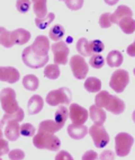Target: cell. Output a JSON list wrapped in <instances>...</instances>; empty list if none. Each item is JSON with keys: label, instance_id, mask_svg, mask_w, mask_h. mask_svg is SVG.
I'll list each match as a JSON object with an SVG mask.
<instances>
[{"label": "cell", "instance_id": "cell-35", "mask_svg": "<svg viewBox=\"0 0 135 160\" xmlns=\"http://www.w3.org/2000/svg\"><path fill=\"white\" fill-rule=\"evenodd\" d=\"M35 128L29 123H24L23 125H20V134L24 137H34L35 135Z\"/></svg>", "mask_w": 135, "mask_h": 160}, {"label": "cell", "instance_id": "cell-13", "mask_svg": "<svg viewBox=\"0 0 135 160\" xmlns=\"http://www.w3.org/2000/svg\"><path fill=\"white\" fill-rule=\"evenodd\" d=\"M88 133V129L84 124H70L68 125V134L75 140H81Z\"/></svg>", "mask_w": 135, "mask_h": 160}, {"label": "cell", "instance_id": "cell-1", "mask_svg": "<svg viewBox=\"0 0 135 160\" xmlns=\"http://www.w3.org/2000/svg\"><path fill=\"white\" fill-rule=\"evenodd\" d=\"M33 144L37 149H47L51 151H58L60 149L61 141L56 135H54V133L38 131L37 134L34 135Z\"/></svg>", "mask_w": 135, "mask_h": 160}, {"label": "cell", "instance_id": "cell-25", "mask_svg": "<svg viewBox=\"0 0 135 160\" xmlns=\"http://www.w3.org/2000/svg\"><path fill=\"white\" fill-rule=\"evenodd\" d=\"M119 28L125 34H132L135 32V20L132 17H125L118 23Z\"/></svg>", "mask_w": 135, "mask_h": 160}, {"label": "cell", "instance_id": "cell-20", "mask_svg": "<svg viewBox=\"0 0 135 160\" xmlns=\"http://www.w3.org/2000/svg\"><path fill=\"white\" fill-rule=\"evenodd\" d=\"M123 60H124L123 54H122L119 51H116V50L110 51L106 58L107 64L109 67H112V68H117V67H119L122 63H123Z\"/></svg>", "mask_w": 135, "mask_h": 160}, {"label": "cell", "instance_id": "cell-15", "mask_svg": "<svg viewBox=\"0 0 135 160\" xmlns=\"http://www.w3.org/2000/svg\"><path fill=\"white\" fill-rule=\"evenodd\" d=\"M105 108L115 115L122 114L125 111V103L121 98H118L117 96H110L109 102H108V104H107Z\"/></svg>", "mask_w": 135, "mask_h": 160}, {"label": "cell", "instance_id": "cell-48", "mask_svg": "<svg viewBox=\"0 0 135 160\" xmlns=\"http://www.w3.org/2000/svg\"><path fill=\"white\" fill-rule=\"evenodd\" d=\"M132 117H133V121H134V123H135V111L133 112V114H132Z\"/></svg>", "mask_w": 135, "mask_h": 160}, {"label": "cell", "instance_id": "cell-26", "mask_svg": "<svg viewBox=\"0 0 135 160\" xmlns=\"http://www.w3.org/2000/svg\"><path fill=\"white\" fill-rule=\"evenodd\" d=\"M84 88L89 92H98L101 90V81L95 77L87 78L84 81Z\"/></svg>", "mask_w": 135, "mask_h": 160}, {"label": "cell", "instance_id": "cell-29", "mask_svg": "<svg viewBox=\"0 0 135 160\" xmlns=\"http://www.w3.org/2000/svg\"><path fill=\"white\" fill-rule=\"evenodd\" d=\"M61 71L59 69V64L54 63V64H49L46 66L45 69H44V76H45L47 79L51 80H55L60 77Z\"/></svg>", "mask_w": 135, "mask_h": 160}, {"label": "cell", "instance_id": "cell-14", "mask_svg": "<svg viewBox=\"0 0 135 160\" xmlns=\"http://www.w3.org/2000/svg\"><path fill=\"white\" fill-rule=\"evenodd\" d=\"M133 12L129 7L125 6V5H122V6H118L114 14H110V20H112L113 24H118L123 18L125 17H132Z\"/></svg>", "mask_w": 135, "mask_h": 160}, {"label": "cell", "instance_id": "cell-27", "mask_svg": "<svg viewBox=\"0 0 135 160\" xmlns=\"http://www.w3.org/2000/svg\"><path fill=\"white\" fill-rule=\"evenodd\" d=\"M24 116V111L22 108H18L17 111L15 112V113H10V114H5L2 116V120H1V123L5 124V123H9V122H20V121H23Z\"/></svg>", "mask_w": 135, "mask_h": 160}, {"label": "cell", "instance_id": "cell-16", "mask_svg": "<svg viewBox=\"0 0 135 160\" xmlns=\"http://www.w3.org/2000/svg\"><path fill=\"white\" fill-rule=\"evenodd\" d=\"M89 116L91 121L97 125H103L106 121V113L101 107H98L97 105H91L89 108Z\"/></svg>", "mask_w": 135, "mask_h": 160}, {"label": "cell", "instance_id": "cell-33", "mask_svg": "<svg viewBox=\"0 0 135 160\" xmlns=\"http://www.w3.org/2000/svg\"><path fill=\"white\" fill-rule=\"evenodd\" d=\"M54 18H55V15L53 14V12H50V14H47L45 17H43V18H38V17L36 18V19H35V24H36V26H37L40 29H45L46 27L54 20Z\"/></svg>", "mask_w": 135, "mask_h": 160}, {"label": "cell", "instance_id": "cell-9", "mask_svg": "<svg viewBox=\"0 0 135 160\" xmlns=\"http://www.w3.org/2000/svg\"><path fill=\"white\" fill-rule=\"evenodd\" d=\"M51 50L53 52V60L56 64H66L68 63V57H69L70 50L65 42L59 41L56 43L52 44Z\"/></svg>", "mask_w": 135, "mask_h": 160}, {"label": "cell", "instance_id": "cell-34", "mask_svg": "<svg viewBox=\"0 0 135 160\" xmlns=\"http://www.w3.org/2000/svg\"><path fill=\"white\" fill-rule=\"evenodd\" d=\"M89 64L95 69H100L105 64V59L100 54H94L89 60Z\"/></svg>", "mask_w": 135, "mask_h": 160}, {"label": "cell", "instance_id": "cell-17", "mask_svg": "<svg viewBox=\"0 0 135 160\" xmlns=\"http://www.w3.org/2000/svg\"><path fill=\"white\" fill-rule=\"evenodd\" d=\"M31 38V33L24 28H17L12 32V43L16 45H23L26 44Z\"/></svg>", "mask_w": 135, "mask_h": 160}, {"label": "cell", "instance_id": "cell-24", "mask_svg": "<svg viewBox=\"0 0 135 160\" xmlns=\"http://www.w3.org/2000/svg\"><path fill=\"white\" fill-rule=\"evenodd\" d=\"M77 51L79 52V54L82 57H89L92 54L91 48H90V42L87 38L82 37L77 42Z\"/></svg>", "mask_w": 135, "mask_h": 160}, {"label": "cell", "instance_id": "cell-19", "mask_svg": "<svg viewBox=\"0 0 135 160\" xmlns=\"http://www.w3.org/2000/svg\"><path fill=\"white\" fill-rule=\"evenodd\" d=\"M5 135L9 141H16L20 135V125L18 122H9L5 129Z\"/></svg>", "mask_w": 135, "mask_h": 160}, {"label": "cell", "instance_id": "cell-5", "mask_svg": "<svg viewBox=\"0 0 135 160\" xmlns=\"http://www.w3.org/2000/svg\"><path fill=\"white\" fill-rule=\"evenodd\" d=\"M71 92L69 88L62 87L56 90H52L46 96V103L51 106H58L61 104H70L71 103Z\"/></svg>", "mask_w": 135, "mask_h": 160}, {"label": "cell", "instance_id": "cell-32", "mask_svg": "<svg viewBox=\"0 0 135 160\" xmlns=\"http://www.w3.org/2000/svg\"><path fill=\"white\" fill-rule=\"evenodd\" d=\"M110 96H112V95L108 92H106V90L99 92L97 94V96H96V105H97L98 107L105 108L107 106V104H108V102H109Z\"/></svg>", "mask_w": 135, "mask_h": 160}, {"label": "cell", "instance_id": "cell-6", "mask_svg": "<svg viewBox=\"0 0 135 160\" xmlns=\"http://www.w3.org/2000/svg\"><path fill=\"white\" fill-rule=\"evenodd\" d=\"M129 82L128 72L124 69H118L112 74L109 81V86L116 92H123Z\"/></svg>", "mask_w": 135, "mask_h": 160}, {"label": "cell", "instance_id": "cell-18", "mask_svg": "<svg viewBox=\"0 0 135 160\" xmlns=\"http://www.w3.org/2000/svg\"><path fill=\"white\" fill-rule=\"evenodd\" d=\"M44 106V100L40 95H34L28 100V114L35 115L42 111Z\"/></svg>", "mask_w": 135, "mask_h": 160}, {"label": "cell", "instance_id": "cell-2", "mask_svg": "<svg viewBox=\"0 0 135 160\" xmlns=\"http://www.w3.org/2000/svg\"><path fill=\"white\" fill-rule=\"evenodd\" d=\"M0 103L2 109L7 114L15 113L19 108V105L16 100V92L12 88H3L0 92Z\"/></svg>", "mask_w": 135, "mask_h": 160}, {"label": "cell", "instance_id": "cell-49", "mask_svg": "<svg viewBox=\"0 0 135 160\" xmlns=\"http://www.w3.org/2000/svg\"><path fill=\"white\" fill-rule=\"evenodd\" d=\"M133 72H134V74H135V68H134V70H133Z\"/></svg>", "mask_w": 135, "mask_h": 160}, {"label": "cell", "instance_id": "cell-21", "mask_svg": "<svg viewBox=\"0 0 135 160\" xmlns=\"http://www.w3.org/2000/svg\"><path fill=\"white\" fill-rule=\"evenodd\" d=\"M63 126H61L60 124L56 122V121H52V120H46L41 122L40 128H38V131L42 132H50V133H55V132L60 131Z\"/></svg>", "mask_w": 135, "mask_h": 160}, {"label": "cell", "instance_id": "cell-44", "mask_svg": "<svg viewBox=\"0 0 135 160\" xmlns=\"http://www.w3.org/2000/svg\"><path fill=\"white\" fill-rule=\"evenodd\" d=\"M99 158L103 160L104 159H115V154H114L113 151H110V150H105V151L99 156Z\"/></svg>", "mask_w": 135, "mask_h": 160}, {"label": "cell", "instance_id": "cell-50", "mask_svg": "<svg viewBox=\"0 0 135 160\" xmlns=\"http://www.w3.org/2000/svg\"><path fill=\"white\" fill-rule=\"evenodd\" d=\"M134 42H135V41H134Z\"/></svg>", "mask_w": 135, "mask_h": 160}, {"label": "cell", "instance_id": "cell-43", "mask_svg": "<svg viewBox=\"0 0 135 160\" xmlns=\"http://www.w3.org/2000/svg\"><path fill=\"white\" fill-rule=\"evenodd\" d=\"M97 158H98L97 152H95L94 150H88V151L82 156V159L84 160H96Z\"/></svg>", "mask_w": 135, "mask_h": 160}, {"label": "cell", "instance_id": "cell-47", "mask_svg": "<svg viewBox=\"0 0 135 160\" xmlns=\"http://www.w3.org/2000/svg\"><path fill=\"white\" fill-rule=\"evenodd\" d=\"M2 126H3V124L1 123V121H0V138H2V135H3V133H2Z\"/></svg>", "mask_w": 135, "mask_h": 160}, {"label": "cell", "instance_id": "cell-36", "mask_svg": "<svg viewBox=\"0 0 135 160\" xmlns=\"http://www.w3.org/2000/svg\"><path fill=\"white\" fill-rule=\"evenodd\" d=\"M16 8L22 14H26L31 8V0H17L16 1Z\"/></svg>", "mask_w": 135, "mask_h": 160}, {"label": "cell", "instance_id": "cell-39", "mask_svg": "<svg viewBox=\"0 0 135 160\" xmlns=\"http://www.w3.org/2000/svg\"><path fill=\"white\" fill-rule=\"evenodd\" d=\"M99 25L103 28H108L112 25V20H110V14L109 12H105L99 18Z\"/></svg>", "mask_w": 135, "mask_h": 160}, {"label": "cell", "instance_id": "cell-8", "mask_svg": "<svg viewBox=\"0 0 135 160\" xmlns=\"http://www.w3.org/2000/svg\"><path fill=\"white\" fill-rule=\"evenodd\" d=\"M89 134L91 135L92 141L97 148H104L109 142V135L107 133L106 129L101 125H92L89 129Z\"/></svg>", "mask_w": 135, "mask_h": 160}, {"label": "cell", "instance_id": "cell-23", "mask_svg": "<svg viewBox=\"0 0 135 160\" xmlns=\"http://www.w3.org/2000/svg\"><path fill=\"white\" fill-rule=\"evenodd\" d=\"M23 86L27 90L34 92V90H37L38 86H40V80L34 74H27L23 78Z\"/></svg>", "mask_w": 135, "mask_h": 160}, {"label": "cell", "instance_id": "cell-46", "mask_svg": "<svg viewBox=\"0 0 135 160\" xmlns=\"http://www.w3.org/2000/svg\"><path fill=\"white\" fill-rule=\"evenodd\" d=\"M118 1H119V0H105V2H106L107 5H109V6L116 5V3H117Z\"/></svg>", "mask_w": 135, "mask_h": 160}, {"label": "cell", "instance_id": "cell-12", "mask_svg": "<svg viewBox=\"0 0 135 160\" xmlns=\"http://www.w3.org/2000/svg\"><path fill=\"white\" fill-rule=\"evenodd\" d=\"M20 78L19 71L14 67H0V81L9 83L17 82Z\"/></svg>", "mask_w": 135, "mask_h": 160}, {"label": "cell", "instance_id": "cell-41", "mask_svg": "<svg viewBox=\"0 0 135 160\" xmlns=\"http://www.w3.org/2000/svg\"><path fill=\"white\" fill-rule=\"evenodd\" d=\"M9 152V144L5 139L0 138V157L5 153H8Z\"/></svg>", "mask_w": 135, "mask_h": 160}, {"label": "cell", "instance_id": "cell-45", "mask_svg": "<svg viewBox=\"0 0 135 160\" xmlns=\"http://www.w3.org/2000/svg\"><path fill=\"white\" fill-rule=\"evenodd\" d=\"M126 52L129 57L135 58V42H133L131 45H128V48L126 49Z\"/></svg>", "mask_w": 135, "mask_h": 160}, {"label": "cell", "instance_id": "cell-10", "mask_svg": "<svg viewBox=\"0 0 135 160\" xmlns=\"http://www.w3.org/2000/svg\"><path fill=\"white\" fill-rule=\"evenodd\" d=\"M69 116L73 124H84L89 117V113L82 106L71 104L69 108Z\"/></svg>", "mask_w": 135, "mask_h": 160}, {"label": "cell", "instance_id": "cell-11", "mask_svg": "<svg viewBox=\"0 0 135 160\" xmlns=\"http://www.w3.org/2000/svg\"><path fill=\"white\" fill-rule=\"evenodd\" d=\"M32 48V51L34 53L38 55H42V57H45L49 53L50 50V40L47 36H44V35H40L35 38L34 43L31 46Z\"/></svg>", "mask_w": 135, "mask_h": 160}, {"label": "cell", "instance_id": "cell-40", "mask_svg": "<svg viewBox=\"0 0 135 160\" xmlns=\"http://www.w3.org/2000/svg\"><path fill=\"white\" fill-rule=\"evenodd\" d=\"M8 157L9 159H12V160H20L25 158V153L20 149H14V150L8 152Z\"/></svg>", "mask_w": 135, "mask_h": 160}, {"label": "cell", "instance_id": "cell-4", "mask_svg": "<svg viewBox=\"0 0 135 160\" xmlns=\"http://www.w3.org/2000/svg\"><path fill=\"white\" fill-rule=\"evenodd\" d=\"M134 139L126 132L118 133L115 138V152L118 157H126L131 152Z\"/></svg>", "mask_w": 135, "mask_h": 160}, {"label": "cell", "instance_id": "cell-30", "mask_svg": "<svg viewBox=\"0 0 135 160\" xmlns=\"http://www.w3.org/2000/svg\"><path fill=\"white\" fill-rule=\"evenodd\" d=\"M64 34H65V29H64V27L62 25H54L53 27H51V29H50L49 32V36L50 38H51L52 41H55V42H58V41H60L62 37L64 36Z\"/></svg>", "mask_w": 135, "mask_h": 160}, {"label": "cell", "instance_id": "cell-38", "mask_svg": "<svg viewBox=\"0 0 135 160\" xmlns=\"http://www.w3.org/2000/svg\"><path fill=\"white\" fill-rule=\"evenodd\" d=\"M90 48H91L92 53H96V54L101 53V52L105 50V45H104L103 42L99 40H95V41H92V42H90Z\"/></svg>", "mask_w": 135, "mask_h": 160}, {"label": "cell", "instance_id": "cell-42", "mask_svg": "<svg viewBox=\"0 0 135 160\" xmlns=\"http://www.w3.org/2000/svg\"><path fill=\"white\" fill-rule=\"evenodd\" d=\"M55 159H56V160H72L73 158H72V156L68 151H65V150H62V151H60L58 154H56Z\"/></svg>", "mask_w": 135, "mask_h": 160}, {"label": "cell", "instance_id": "cell-3", "mask_svg": "<svg viewBox=\"0 0 135 160\" xmlns=\"http://www.w3.org/2000/svg\"><path fill=\"white\" fill-rule=\"evenodd\" d=\"M22 59H23V62L25 63L26 66L33 69L43 68V67L46 66V63L49 62V55L42 57V55L36 54V53H34V52L32 51V48H31V46L26 48L23 51Z\"/></svg>", "mask_w": 135, "mask_h": 160}, {"label": "cell", "instance_id": "cell-37", "mask_svg": "<svg viewBox=\"0 0 135 160\" xmlns=\"http://www.w3.org/2000/svg\"><path fill=\"white\" fill-rule=\"evenodd\" d=\"M66 7L71 10H79L84 6V0H64Z\"/></svg>", "mask_w": 135, "mask_h": 160}, {"label": "cell", "instance_id": "cell-28", "mask_svg": "<svg viewBox=\"0 0 135 160\" xmlns=\"http://www.w3.org/2000/svg\"><path fill=\"white\" fill-rule=\"evenodd\" d=\"M0 45L6 49H10L14 43L12 40V32L5 29V27H0Z\"/></svg>", "mask_w": 135, "mask_h": 160}, {"label": "cell", "instance_id": "cell-31", "mask_svg": "<svg viewBox=\"0 0 135 160\" xmlns=\"http://www.w3.org/2000/svg\"><path fill=\"white\" fill-rule=\"evenodd\" d=\"M68 116H69V111H68V108L64 107V106H59L58 111L55 112V121H56L61 126H64L66 120H68Z\"/></svg>", "mask_w": 135, "mask_h": 160}, {"label": "cell", "instance_id": "cell-22", "mask_svg": "<svg viewBox=\"0 0 135 160\" xmlns=\"http://www.w3.org/2000/svg\"><path fill=\"white\" fill-rule=\"evenodd\" d=\"M33 10L38 18H43L47 15V7L46 0H32Z\"/></svg>", "mask_w": 135, "mask_h": 160}, {"label": "cell", "instance_id": "cell-7", "mask_svg": "<svg viewBox=\"0 0 135 160\" xmlns=\"http://www.w3.org/2000/svg\"><path fill=\"white\" fill-rule=\"evenodd\" d=\"M70 68L73 76L80 80L86 79V76L89 72V66L82 55H73L70 59Z\"/></svg>", "mask_w": 135, "mask_h": 160}]
</instances>
